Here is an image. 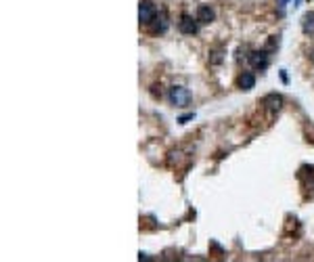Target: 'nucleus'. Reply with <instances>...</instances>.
Returning a JSON list of instances; mask_svg holds the SVG:
<instances>
[{
	"label": "nucleus",
	"instance_id": "nucleus-7",
	"mask_svg": "<svg viewBox=\"0 0 314 262\" xmlns=\"http://www.w3.org/2000/svg\"><path fill=\"white\" fill-rule=\"evenodd\" d=\"M237 86L241 88V90H251L256 86V76L251 74V72H243L241 76H239V80H237Z\"/></svg>",
	"mask_w": 314,
	"mask_h": 262
},
{
	"label": "nucleus",
	"instance_id": "nucleus-11",
	"mask_svg": "<svg viewBox=\"0 0 314 262\" xmlns=\"http://www.w3.org/2000/svg\"><path fill=\"white\" fill-rule=\"evenodd\" d=\"M277 2H279V6H281V8H283V6H285V4H287V2H289V0H277Z\"/></svg>",
	"mask_w": 314,
	"mask_h": 262
},
{
	"label": "nucleus",
	"instance_id": "nucleus-5",
	"mask_svg": "<svg viewBox=\"0 0 314 262\" xmlns=\"http://www.w3.org/2000/svg\"><path fill=\"white\" fill-rule=\"evenodd\" d=\"M151 23H153V34H164L166 29L170 27V19H168V13H166V11L157 13V15H155V19H153V21H151Z\"/></svg>",
	"mask_w": 314,
	"mask_h": 262
},
{
	"label": "nucleus",
	"instance_id": "nucleus-1",
	"mask_svg": "<svg viewBox=\"0 0 314 262\" xmlns=\"http://www.w3.org/2000/svg\"><path fill=\"white\" fill-rule=\"evenodd\" d=\"M247 61L249 65L258 69V72H262V69H266L268 63H270V55H268V50H254L249 57H247Z\"/></svg>",
	"mask_w": 314,
	"mask_h": 262
},
{
	"label": "nucleus",
	"instance_id": "nucleus-2",
	"mask_svg": "<svg viewBox=\"0 0 314 262\" xmlns=\"http://www.w3.org/2000/svg\"><path fill=\"white\" fill-rule=\"evenodd\" d=\"M170 101H172V105H176V107H185L191 101V93L185 86H174V88H170Z\"/></svg>",
	"mask_w": 314,
	"mask_h": 262
},
{
	"label": "nucleus",
	"instance_id": "nucleus-3",
	"mask_svg": "<svg viewBox=\"0 0 314 262\" xmlns=\"http://www.w3.org/2000/svg\"><path fill=\"white\" fill-rule=\"evenodd\" d=\"M155 15H157V11L149 0H143V2L138 4V21L140 23H151L155 19Z\"/></svg>",
	"mask_w": 314,
	"mask_h": 262
},
{
	"label": "nucleus",
	"instance_id": "nucleus-8",
	"mask_svg": "<svg viewBox=\"0 0 314 262\" xmlns=\"http://www.w3.org/2000/svg\"><path fill=\"white\" fill-rule=\"evenodd\" d=\"M264 105L270 109V112H279L283 107V97L277 95V93H270L268 97H264Z\"/></svg>",
	"mask_w": 314,
	"mask_h": 262
},
{
	"label": "nucleus",
	"instance_id": "nucleus-6",
	"mask_svg": "<svg viewBox=\"0 0 314 262\" xmlns=\"http://www.w3.org/2000/svg\"><path fill=\"white\" fill-rule=\"evenodd\" d=\"M214 17H216V13H214V8H211V6L201 4L197 8V21L199 23H209V21H214Z\"/></svg>",
	"mask_w": 314,
	"mask_h": 262
},
{
	"label": "nucleus",
	"instance_id": "nucleus-10",
	"mask_svg": "<svg viewBox=\"0 0 314 262\" xmlns=\"http://www.w3.org/2000/svg\"><path fill=\"white\" fill-rule=\"evenodd\" d=\"M189 120H193V114H189V116H182V118H180V124H185V122H189Z\"/></svg>",
	"mask_w": 314,
	"mask_h": 262
},
{
	"label": "nucleus",
	"instance_id": "nucleus-4",
	"mask_svg": "<svg viewBox=\"0 0 314 262\" xmlns=\"http://www.w3.org/2000/svg\"><path fill=\"white\" fill-rule=\"evenodd\" d=\"M199 21L197 19H193V17H189V15H182L180 17V21H178V29L182 34H197V29H199V25H197Z\"/></svg>",
	"mask_w": 314,
	"mask_h": 262
},
{
	"label": "nucleus",
	"instance_id": "nucleus-9",
	"mask_svg": "<svg viewBox=\"0 0 314 262\" xmlns=\"http://www.w3.org/2000/svg\"><path fill=\"white\" fill-rule=\"evenodd\" d=\"M302 32L306 36H314V11L302 17Z\"/></svg>",
	"mask_w": 314,
	"mask_h": 262
}]
</instances>
